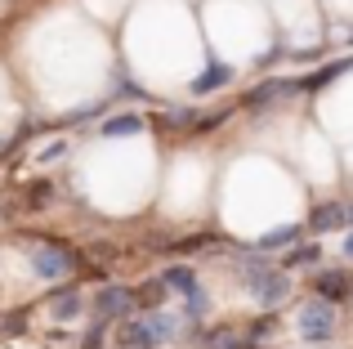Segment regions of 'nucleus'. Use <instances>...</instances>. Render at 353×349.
Returning a JSON list of instances; mask_svg holds the SVG:
<instances>
[{"label":"nucleus","instance_id":"obj_17","mask_svg":"<svg viewBox=\"0 0 353 349\" xmlns=\"http://www.w3.org/2000/svg\"><path fill=\"white\" fill-rule=\"evenodd\" d=\"M54 157H68V143H63V139H54L50 148L41 152V161H54Z\"/></svg>","mask_w":353,"mask_h":349},{"label":"nucleus","instance_id":"obj_16","mask_svg":"<svg viewBox=\"0 0 353 349\" xmlns=\"http://www.w3.org/2000/svg\"><path fill=\"white\" fill-rule=\"evenodd\" d=\"M27 197H32V206H50V197H54V183H50V179L32 183V188H27Z\"/></svg>","mask_w":353,"mask_h":349},{"label":"nucleus","instance_id":"obj_3","mask_svg":"<svg viewBox=\"0 0 353 349\" xmlns=\"http://www.w3.org/2000/svg\"><path fill=\"white\" fill-rule=\"evenodd\" d=\"M27 260H32V273H36V278H45V282H59V278H68V273H77V255H72L63 242L32 246Z\"/></svg>","mask_w":353,"mask_h":349},{"label":"nucleus","instance_id":"obj_6","mask_svg":"<svg viewBox=\"0 0 353 349\" xmlns=\"http://www.w3.org/2000/svg\"><path fill=\"white\" fill-rule=\"evenodd\" d=\"M313 291H318L322 300H349L353 296V282H349V273L345 269H318L313 273Z\"/></svg>","mask_w":353,"mask_h":349},{"label":"nucleus","instance_id":"obj_19","mask_svg":"<svg viewBox=\"0 0 353 349\" xmlns=\"http://www.w3.org/2000/svg\"><path fill=\"white\" fill-rule=\"evenodd\" d=\"M345 215H349V228H353V201H345Z\"/></svg>","mask_w":353,"mask_h":349},{"label":"nucleus","instance_id":"obj_14","mask_svg":"<svg viewBox=\"0 0 353 349\" xmlns=\"http://www.w3.org/2000/svg\"><path fill=\"white\" fill-rule=\"evenodd\" d=\"M300 264H318V242H313V246H300V251H291V255L282 260V269L291 273V269H300Z\"/></svg>","mask_w":353,"mask_h":349},{"label":"nucleus","instance_id":"obj_9","mask_svg":"<svg viewBox=\"0 0 353 349\" xmlns=\"http://www.w3.org/2000/svg\"><path fill=\"white\" fill-rule=\"evenodd\" d=\"M157 278H161V287L170 291V296H188L192 287H201V282H197V269H192V264H165Z\"/></svg>","mask_w":353,"mask_h":349},{"label":"nucleus","instance_id":"obj_5","mask_svg":"<svg viewBox=\"0 0 353 349\" xmlns=\"http://www.w3.org/2000/svg\"><path fill=\"white\" fill-rule=\"evenodd\" d=\"M117 345L121 349H161V341H157V327L148 314H125L117 323Z\"/></svg>","mask_w":353,"mask_h":349},{"label":"nucleus","instance_id":"obj_7","mask_svg":"<svg viewBox=\"0 0 353 349\" xmlns=\"http://www.w3.org/2000/svg\"><path fill=\"white\" fill-rule=\"evenodd\" d=\"M309 228H313V233H336V228H349L345 201H318V206L309 210Z\"/></svg>","mask_w":353,"mask_h":349},{"label":"nucleus","instance_id":"obj_4","mask_svg":"<svg viewBox=\"0 0 353 349\" xmlns=\"http://www.w3.org/2000/svg\"><path fill=\"white\" fill-rule=\"evenodd\" d=\"M94 318H103V323H121L125 314H134V287H121V282H103V287L94 291Z\"/></svg>","mask_w":353,"mask_h":349},{"label":"nucleus","instance_id":"obj_1","mask_svg":"<svg viewBox=\"0 0 353 349\" xmlns=\"http://www.w3.org/2000/svg\"><path fill=\"white\" fill-rule=\"evenodd\" d=\"M241 291L255 300L259 309H277L286 296H291V273L282 264H268V260H255L241 269Z\"/></svg>","mask_w":353,"mask_h":349},{"label":"nucleus","instance_id":"obj_13","mask_svg":"<svg viewBox=\"0 0 353 349\" xmlns=\"http://www.w3.org/2000/svg\"><path fill=\"white\" fill-rule=\"evenodd\" d=\"M233 81V68H224V63H215V68H206L197 81H192V94H210V90H219V86H228Z\"/></svg>","mask_w":353,"mask_h":349},{"label":"nucleus","instance_id":"obj_8","mask_svg":"<svg viewBox=\"0 0 353 349\" xmlns=\"http://www.w3.org/2000/svg\"><path fill=\"white\" fill-rule=\"evenodd\" d=\"M45 305H50L54 323H72V318L81 314V305H85V296H81V287H63V291H54Z\"/></svg>","mask_w":353,"mask_h":349},{"label":"nucleus","instance_id":"obj_15","mask_svg":"<svg viewBox=\"0 0 353 349\" xmlns=\"http://www.w3.org/2000/svg\"><path fill=\"white\" fill-rule=\"evenodd\" d=\"M32 327V309H18V314L0 318V332H27Z\"/></svg>","mask_w":353,"mask_h":349},{"label":"nucleus","instance_id":"obj_12","mask_svg":"<svg viewBox=\"0 0 353 349\" xmlns=\"http://www.w3.org/2000/svg\"><path fill=\"white\" fill-rule=\"evenodd\" d=\"M165 296H170V291L161 287V278H148V282H139V287H134V309H139V314H148V309H157Z\"/></svg>","mask_w":353,"mask_h":349},{"label":"nucleus","instance_id":"obj_10","mask_svg":"<svg viewBox=\"0 0 353 349\" xmlns=\"http://www.w3.org/2000/svg\"><path fill=\"white\" fill-rule=\"evenodd\" d=\"M295 237H300V224H282V228H268L264 237H259L250 251L255 255H273V251H286V246H295Z\"/></svg>","mask_w":353,"mask_h":349},{"label":"nucleus","instance_id":"obj_11","mask_svg":"<svg viewBox=\"0 0 353 349\" xmlns=\"http://www.w3.org/2000/svg\"><path fill=\"white\" fill-rule=\"evenodd\" d=\"M139 130H143V117H139V112L108 117V121L99 126V134H103V139H130V134H139Z\"/></svg>","mask_w":353,"mask_h":349},{"label":"nucleus","instance_id":"obj_18","mask_svg":"<svg viewBox=\"0 0 353 349\" xmlns=\"http://www.w3.org/2000/svg\"><path fill=\"white\" fill-rule=\"evenodd\" d=\"M340 251H345V260H353V233L345 237V246H340Z\"/></svg>","mask_w":353,"mask_h":349},{"label":"nucleus","instance_id":"obj_2","mask_svg":"<svg viewBox=\"0 0 353 349\" xmlns=\"http://www.w3.org/2000/svg\"><path fill=\"white\" fill-rule=\"evenodd\" d=\"M340 332V314H336V300H309L300 309V341L304 345H327L331 336Z\"/></svg>","mask_w":353,"mask_h":349}]
</instances>
